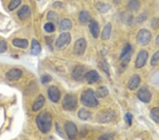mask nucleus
Segmentation results:
<instances>
[{
	"label": "nucleus",
	"instance_id": "1",
	"mask_svg": "<svg viewBox=\"0 0 159 140\" xmlns=\"http://www.w3.org/2000/svg\"><path fill=\"white\" fill-rule=\"evenodd\" d=\"M36 124L39 130L43 133H48L52 127V115L48 112H41L36 118Z\"/></svg>",
	"mask_w": 159,
	"mask_h": 140
},
{
	"label": "nucleus",
	"instance_id": "2",
	"mask_svg": "<svg viewBox=\"0 0 159 140\" xmlns=\"http://www.w3.org/2000/svg\"><path fill=\"white\" fill-rule=\"evenodd\" d=\"M81 102L84 106L88 108H95L98 106V101L97 100L94 91L91 88L83 91L81 96Z\"/></svg>",
	"mask_w": 159,
	"mask_h": 140
},
{
	"label": "nucleus",
	"instance_id": "3",
	"mask_svg": "<svg viewBox=\"0 0 159 140\" xmlns=\"http://www.w3.org/2000/svg\"><path fill=\"white\" fill-rule=\"evenodd\" d=\"M78 106V100L75 95L71 93L66 94L63 98L62 106L63 109L66 111H75Z\"/></svg>",
	"mask_w": 159,
	"mask_h": 140
},
{
	"label": "nucleus",
	"instance_id": "4",
	"mask_svg": "<svg viewBox=\"0 0 159 140\" xmlns=\"http://www.w3.org/2000/svg\"><path fill=\"white\" fill-rule=\"evenodd\" d=\"M115 117V113L114 111L111 110H105L101 111L97 115L96 120L100 123H108L113 121Z\"/></svg>",
	"mask_w": 159,
	"mask_h": 140
},
{
	"label": "nucleus",
	"instance_id": "5",
	"mask_svg": "<svg viewBox=\"0 0 159 140\" xmlns=\"http://www.w3.org/2000/svg\"><path fill=\"white\" fill-rule=\"evenodd\" d=\"M71 40V34L68 32L62 33L57 39L55 46L58 50H64L70 44Z\"/></svg>",
	"mask_w": 159,
	"mask_h": 140
},
{
	"label": "nucleus",
	"instance_id": "6",
	"mask_svg": "<svg viewBox=\"0 0 159 140\" xmlns=\"http://www.w3.org/2000/svg\"><path fill=\"white\" fill-rule=\"evenodd\" d=\"M151 38H152V35H151V33L149 30L143 29L139 30L138 32L137 35V41L138 44L144 46L151 42Z\"/></svg>",
	"mask_w": 159,
	"mask_h": 140
},
{
	"label": "nucleus",
	"instance_id": "7",
	"mask_svg": "<svg viewBox=\"0 0 159 140\" xmlns=\"http://www.w3.org/2000/svg\"><path fill=\"white\" fill-rule=\"evenodd\" d=\"M87 43L84 38H79L74 43L73 52L76 56H81L84 54L86 49Z\"/></svg>",
	"mask_w": 159,
	"mask_h": 140
},
{
	"label": "nucleus",
	"instance_id": "8",
	"mask_svg": "<svg viewBox=\"0 0 159 140\" xmlns=\"http://www.w3.org/2000/svg\"><path fill=\"white\" fill-rule=\"evenodd\" d=\"M86 68L83 65H77L74 68L71 72V77L76 81H81L84 79L86 75Z\"/></svg>",
	"mask_w": 159,
	"mask_h": 140
},
{
	"label": "nucleus",
	"instance_id": "9",
	"mask_svg": "<svg viewBox=\"0 0 159 140\" xmlns=\"http://www.w3.org/2000/svg\"><path fill=\"white\" fill-rule=\"evenodd\" d=\"M148 57V53L147 50H142L138 53L137 59L135 60V67L137 69L142 68L147 63Z\"/></svg>",
	"mask_w": 159,
	"mask_h": 140
},
{
	"label": "nucleus",
	"instance_id": "10",
	"mask_svg": "<svg viewBox=\"0 0 159 140\" xmlns=\"http://www.w3.org/2000/svg\"><path fill=\"white\" fill-rule=\"evenodd\" d=\"M65 129L66 134L70 139H75L78 134V129L76 124L71 121L66 122L65 124Z\"/></svg>",
	"mask_w": 159,
	"mask_h": 140
},
{
	"label": "nucleus",
	"instance_id": "11",
	"mask_svg": "<svg viewBox=\"0 0 159 140\" xmlns=\"http://www.w3.org/2000/svg\"><path fill=\"white\" fill-rule=\"evenodd\" d=\"M48 95L50 100L53 103H58L61 98V93L59 88L55 86H51L48 90Z\"/></svg>",
	"mask_w": 159,
	"mask_h": 140
},
{
	"label": "nucleus",
	"instance_id": "12",
	"mask_svg": "<svg viewBox=\"0 0 159 140\" xmlns=\"http://www.w3.org/2000/svg\"><path fill=\"white\" fill-rule=\"evenodd\" d=\"M137 97L143 103H148L151 101V93L148 88L142 87L137 91Z\"/></svg>",
	"mask_w": 159,
	"mask_h": 140
},
{
	"label": "nucleus",
	"instance_id": "13",
	"mask_svg": "<svg viewBox=\"0 0 159 140\" xmlns=\"http://www.w3.org/2000/svg\"><path fill=\"white\" fill-rule=\"evenodd\" d=\"M23 75L22 71L19 69H11L6 73V78L10 81H15L19 80Z\"/></svg>",
	"mask_w": 159,
	"mask_h": 140
},
{
	"label": "nucleus",
	"instance_id": "14",
	"mask_svg": "<svg viewBox=\"0 0 159 140\" xmlns=\"http://www.w3.org/2000/svg\"><path fill=\"white\" fill-rule=\"evenodd\" d=\"M84 79L86 80L87 84H93L99 81L100 75L96 70H91L86 73Z\"/></svg>",
	"mask_w": 159,
	"mask_h": 140
},
{
	"label": "nucleus",
	"instance_id": "15",
	"mask_svg": "<svg viewBox=\"0 0 159 140\" xmlns=\"http://www.w3.org/2000/svg\"><path fill=\"white\" fill-rule=\"evenodd\" d=\"M141 83V78L138 75H134L131 76L129 81H128V88L131 91H134L139 87Z\"/></svg>",
	"mask_w": 159,
	"mask_h": 140
},
{
	"label": "nucleus",
	"instance_id": "16",
	"mask_svg": "<svg viewBox=\"0 0 159 140\" xmlns=\"http://www.w3.org/2000/svg\"><path fill=\"white\" fill-rule=\"evenodd\" d=\"M89 28L92 36L94 38H98L100 34V27L98 23L95 21V20H91L89 22Z\"/></svg>",
	"mask_w": 159,
	"mask_h": 140
},
{
	"label": "nucleus",
	"instance_id": "17",
	"mask_svg": "<svg viewBox=\"0 0 159 140\" xmlns=\"http://www.w3.org/2000/svg\"><path fill=\"white\" fill-rule=\"evenodd\" d=\"M17 15L20 20H25L29 18L30 15V7L27 5H24L17 12Z\"/></svg>",
	"mask_w": 159,
	"mask_h": 140
},
{
	"label": "nucleus",
	"instance_id": "18",
	"mask_svg": "<svg viewBox=\"0 0 159 140\" xmlns=\"http://www.w3.org/2000/svg\"><path fill=\"white\" fill-rule=\"evenodd\" d=\"M45 102V97L43 95L38 96V97L36 98V100L35 101L34 103L33 104L32 109L33 111H38L40 110L43 108V106H44Z\"/></svg>",
	"mask_w": 159,
	"mask_h": 140
},
{
	"label": "nucleus",
	"instance_id": "19",
	"mask_svg": "<svg viewBox=\"0 0 159 140\" xmlns=\"http://www.w3.org/2000/svg\"><path fill=\"white\" fill-rule=\"evenodd\" d=\"M12 44L15 47L21 48V49H26L29 47V41L24 38H15L13 40Z\"/></svg>",
	"mask_w": 159,
	"mask_h": 140
},
{
	"label": "nucleus",
	"instance_id": "20",
	"mask_svg": "<svg viewBox=\"0 0 159 140\" xmlns=\"http://www.w3.org/2000/svg\"><path fill=\"white\" fill-rule=\"evenodd\" d=\"M111 32H112V25L110 23H108L106 25H105L103 29L102 30V34H101V39L102 40H108L110 35H111Z\"/></svg>",
	"mask_w": 159,
	"mask_h": 140
},
{
	"label": "nucleus",
	"instance_id": "21",
	"mask_svg": "<svg viewBox=\"0 0 159 140\" xmlns=\"http://www.w3.org/2000/svg\"><path fill=\"white\" fill-rule=\"evenodd\" d=\"M95 7H96V9L101 14H106L111 9V6L109 4H106L101 2H98V3H96Z\"/></svg>",
	"mask_w": 159,
	"mask_h": 140
},
{
	"label": "nucleus",
	"instance_id": "22",
	"mask_svg": "<svg viewBox=\"0 0 159 140\" xmlns=\"http://www.w3.org/2000/svg\"><path fill=\"white\" fill-rule=\"evenodd\" d=\"M109 94V90L107 89L106 86H100L98 88L96 92H95V95H96V97L98 98H102L106 97V96Z\"/></svg>",
	"mask_w": 159,
	"mask_h": 140
},
{
	"label": "nucleus",
	"instance_id": "23",
	"mask_svg": "<svg viewBox=\"0 0 159 140\" xmlns=\"http://www.w3.org/2000/svg\"><path fill=\"white\" fill-rule=\"evenodd\" d=\"M91 15L90 13L87 11H81L79 13V21H80L81 24H85L91 21Z\"/></svg>",
	"mask_w": 159,
	"mask_h": 140
},
{
	"label": "nucleus",
	"instance_id": "24",
	"mask_svg": "<svg viewBox=\"0 0 159 140\" xmlns=\"http://www.w3.org/2000/svg\"><path fill=\"white\" fill-rule=\"evenodd\" d=\"M41 45L38 40L35 39H33L32 40L31 44V49H30V53L33 55H38L41 52Z\"/></svg>",
	"mask_w": 159,
	"mask_h": 140
},
{
	"label": "nucleus",
	"instance_id": "25",
	"mask_svg": "<svg viewBox=\"0 0 159 140\" xmlns=\"http://www.w3.org/2000/svg\"><path fill=\"white\" fill-rule=\"evenodd\" d=\"M60 30H69L72 28V22L70 19H65L60 22L59 25Z\"/></svg>",
	"mask_w": 159,
	"mask_h": 140
},
{
	"label": "nucleus",
	"instance_id": "26",
	"mask_svg": "<svg viewBox=\"0 0 159 140\" xmlns=\"http://www.w3.org/2000/svg\"><path fill=\"white\" fill-rule=\"evenodd\" d=\"M140 2L139 0H129L127 8L131 11H137L140 8Z\"/></svg>",
	"mask_w": 159,
	"mask_h": 140
},
{
	"label": "nucleus",
	"instance_id": "27",
	"mask_svg": "<svg viewBox=\"0 0 159 140\" xmlns=\"http://www.w3.org/2000/svg\"><path fill=\"white\" fill-rule=\"evenodd\" d=\"M78 116L82 120H87L91 118V113L86 109L81 108L78 112Z\"/></svg>",
	"mask_w": 159,
	"mask_h": 140
},
{
	"label": "nucleus",
	"instance_id": "28",
	"mask_svg": "<svg viewBox=\"0 0 159 140\" xmlns=\"http://www.w3.org/2000/svg\"><path fill=\"white\" fill-rule=\"evenodd\" d=\"M151 118L156 123L159 124V108H153L150 112Z\"/></svg>",
	"mask_w": 159,
	"mask_h": 140
},
{
	"label": "nucleus",
	"instance_id": "29",
	"mask_svg": "<svg viewBox=\"0 0 159 140\" xmlns=\"http://www.w3.org/2000/svg\"><path fill=\"white\" fill-rule=\"evenodd\" d=\"M131 51H132V46H131V45L129 44V43H127V44L125 45V47H123L121 55L120 56V60H122L123 58L126 57V56L129 55Z\"/></svg>",
	"mask_w": 159,
	"mask_h": 140
},
{
	"label": "nucleus",
	"instance_id": "30",
	"mask_svg": "<svg viewBox=\"0 0 159 140\" xmlns=\"http://www.w3.org/2000/svg\"><path fill=\"white\" fill-rule=\"evenodd\" d=\"M20 3H21V0H11L9 4L8 8L10 11H14L19 6Z\"/></svg>",
	"mask_w": 159,
	"mask_h": 140
},
{
	"label": "nucleus",
	"instance_id": "31",
	"mask_svg": "<svg viewBox=\"0 0 159 140\" xmlns=\"http://www.w3.org/2000/svg\"><path fill=\"white\" fill-rule=\"evenodd\" d=\"M47 19L52 22H57L58 20V16L57 13L53 11H49L47 15Z\"/></svg>",
	"mask_w": 159,
	"mask_h": 140
},
{
	"label": "nucleus",
	"instance_id": "32",
	"mask_svg": "<svg viewBox=\"0 0 159 140\" xmlns=\"http://www.w3.org/2000/svg\"><path fill=\"white\" fill-rule=\"evenodd\" d=\"M130 60H131L130 55L126 56V57L123 58L122 60H121L122 62H121V65H120V68H121L122 70H125V69H126V67L128 65V64H129V62Z\"/></svg>",
	"mask_w": 159,
	"mask_h": 140
},
{
	"label": "nucleus",
	"instance_id": "33",
	"mask_svg": "<svg viewBox=\"0 0 159 140\" xmlns=\"http://www.w3.org/2000/svg\"><path fill=\"white\" fill-rule=\"evenodd\" d=\"M159 62V50L156 51V52L153 54L151 60V65L152 66H156Z\"/></svg>",
	"mask_w": 159,
	"mask_h": 140
},
{
	"label": "nucleus",
	"instance_id": "34",
	"mask_svg": "<svg viewBox=\"0 0 159 140\" xmlns=\"http://www.w3.org/2000/svg\"><path fill=\"white\" fill-rule=\"evenodd\" d=\"M44 29L46 32L52 33L55 31V25H54L52 23H51V22L47 23V24H45L44 25Z\"/></svg>",
	"mask_w": 159,
	"mask_h": 140
},
{
	"label": "nucleus",
	"instance_id": "35",
	"mask_svg": "<svg viewBox=\"0 0 159 140\" xmlns=\"http://www.w3.org/2000/svg\"><path fill=\"white\" fill-rule=\"evenodd\" d=\"M98 140H114V137L112 134H103L98 137Z\"/></svg>",
	"mask_w": 159,
	"mask_h": 140
},
{
	"label": "nucleus",
	"instance_id": "36",
	"mask_svg": "<svg viewBox=\"0 0 159 140\" xmlns=\"http://www.w3.org/2000/svg\"><path fill=\"white\" fill-rule=\"evenodd\" d=\"M125 120L126 121V123L129 126H131L132 124L133 120V116L132 115L129 113H127L125 115Z\"/></svg>",
	"mask_w": 159,
	"mask_h": 140
},
{
	"label": "nucleus",
	"instance_id": "37",
	"mask_svg": "<svg viewBox=\"0 0 159 140\" xmlns=\"http://www.w3.org/2000/svg\"><path fill=\"white\" fill-rule=\"evenodd\" d=\"M51 80H52V77H51L49 75H43L42 77H41V83H42L43 84H45L49 83Z\"/></svg>",
	"mask_w": 159,
	"mask_h": 140
},
{
	"label": "nucleus",
	"instance_id": "38",
	"mask_svg": "<svg viewBox=\"0 0 159 140\" xmlns=\"http://www.w3.org/2000/svg\"><path fill=\"white\" fill-rule=\"evenodd\" d=\"M151 28L154 30L159 29V19L158 18H154L151 21Z\"/></svg>",
	"mask_w": 159,
	"mask_h": 140
},
{
	"label": "nucleus",
	"instance_id": "39",
	"mask_svg": "<svg viewBox=\"0 0 159 140\" xmlns=\"http://www.w3.org/2000/svg\"><path fill=\"white\" fill-rule=\"evenodd\" d=\"M101 68L102 70L106 72L107 75H110V71H109V68H108V65H107V63L106 60H103L101 63Z\"/></svg>",
	"mask_w": 159,
	"mask_h": 140
},
{
	"label": "nucleus",
	"instance_id": "40",
	"mask_svg": "<svg viewBox=\"0 0 159 140\" xmlns=\"http://www.w3.org/2000/svg\"><path fill=\"white\" fill-rule=\"evenodd\" d=\"M7 50V44L5 40H1L0 41V54L6 52Z\"/></svg>",
	"mask_w": 159,
	"mask_h": 140
},
{
	"label": "nucleus",
	"instance_id": "41",
	"mask_svg": "<svg viewBox=\"0 0 159 140\" xmlns=\"http://www.w3.org/2000/svg\"><path fill=\"white\" fill-rule=\"evenodd\" d=\"M147 19V16L146 15V14L144 13H142V14H141L140 15H139L137 19V21L138 23H139V24H142L143 21H146V19Z\"/></svg>",
	"mask_w": 159,
	"mask_h": 140
},
{
	"label": "nucleus",
	"instance_id": "42",
	"mask_svg": "<svg viewBox=\"0 0 159 140\" xmlns=\"http://www.w3.org/2000/svg\"><path fill=\"white\" fill-rule=\"evenodd\" d=\"M55 126H56V129H57V131L58 132V133L60 134L61 136H63V134H62V133H61V129H60V127L59 126V124L56 123Z\"/></svg>",
	"mask_w": 159,
	"mask_h": 140
},
{
	"label": "nucleus",
	"instance_id": "43",
	"mask_svg": "<svg viewBox=\"0 0 159 140\" xmlns=\"http://www.w3.org/2000/svg\"><path fill=\"white\" fill-rule=\"evenodd\" d=\"M156 44L158 47H159V34L157 35V37L156 38Z\"/></svg>",
	"mask_w": 159,
	"mask_h": 140
},
{
	"label": "nucleus",
	"instance_id": "44",
	"mask_svg": "<svg viewBox=\"0 0 159 140\" xmlns=\"http://www.w3.org/2000/svg\"><path fill=\"white\" fill-rule=\"evenodd\" d=\"M46 140H56V139L54 138L53 137H48V138Z\"/></svg>",
	"mask_w": 159,
	"mask_h": 140
},
{
	"label": "nucleus",
	"instance_id": "45",
	"mask_svg": "<svg viewBox=\"0 0 159 140\" xmlns=\"http://www.w3.org/2000/svg\"><path fill=\"white\" fill-rule=\"evenodd\" d=\"M114 2H115V3H120V0H113Z\"/></svg>",
	"mask_w": 159,
	"mask_h": 140
},
{
	"label": "nucleus",
	"instance_id": "46",
	"mask_svg": "<svg viewBox=\"0 0 159 140\" xmlns=\"http://www.w3.org/2000/svg\"><path fill=\"white\" fill-rule=\"evenodd\" d=\"M38 1H40V0H38Z\"/></svg>",
	"mask_w": 159,
	"mask_h": 140
}]
</instances>
